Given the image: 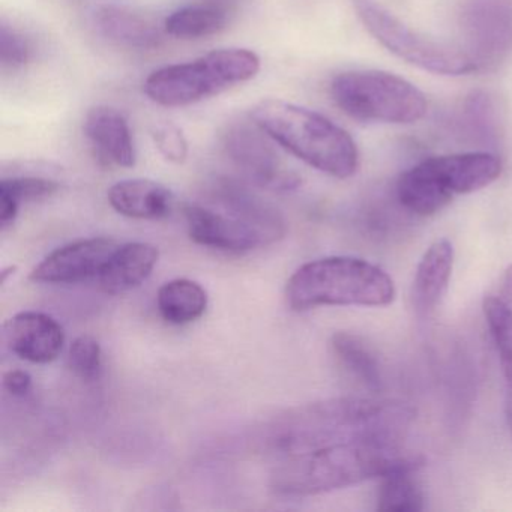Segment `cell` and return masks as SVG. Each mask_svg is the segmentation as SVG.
Masks as SVG:
<instances>
[{
	"label": "cell",
	"mask_w": 512,
	"mask_h": 512,
	"mask_svg": "<svg viewBox=\"0 0 512 512\" xmlns=\"http://www.w3.org/2000/svg\"><path fill=\"white\" fill-rule=\"evenodd\" d=\"M413 421L415 410L403 401L329 398L277 416L268 442L283 457L350 443L403 446Z\"/></svg>",
	"instance_id": "1"
},
{
	"label": "cell",
	"mask_w": 512,
	"mask_h": 512,
	"mask_svg": "<svg viewBox=\"0 0 512 512\" xmlns=\"http://www.w3.org/2000/svg\"><path fill=\"white\" fill-rule=\"evenodd\" d=\"M419 466V457L404 446L335 445L284 457L271 487L280 496H316Z\"/></svg>",
	"instance_id": "2"
},
{
	"label": "cell",
	"mask_w": 512,
	"mask_h": 512,
	"mask_svg": "<svg viewBox=\"0 0 512 512\" xmlns=\"http://www.w3.org/2000/svg\"><path fill=\"white\" fill-rule=\"evenodd\" d=\"M251 119L281 148L325 175L347 179L358 172L355 140L314 110L283 100H263L251 110Z\"/></svg>",
	"instance_id": "3"
},
{
	"label": "cell",
	"mask_w": 512,
	"mask_h": 512,
	"mask_svg": "<svg viewBox=\"0 0 512 512\" xmlns=\"http://www.w3.org/2000/svg\"><path fill=\"white\" fill-rule=\"evenodd\" d=\"M397 295L394 281L379 266L358 257L332 256L302 265L287 281L292 310L319 307H388Z\"/></svg>",
	"instance_id": "4"
},
{
	"label": "cell",
	"mask_w": 512,
	"mask_h": 512,
	"mask_svg": "<svg viewBox=\"0 0 512 512\" xmlns=\"http://www.w3.org/2000/svg\"><path fill=\"white\" fill-rule=\"evenodd\" d=\"M260 58L247 49H220L187 64L169 65L146 79L145 92L164 107H185L250 82Z\"/></svg>",
	"instance_id": "5"
},
{
	"label": "cell",
	"mask_w": 512,
	"mask_h": 512,
	"mask_svg": "<svg viewBox=\"0 0 512 512\" xmlns=\"http://www.w3.org/2000/svg\"><path fill=\"white\" fill-rule=\"evenodd\" d=\"M331 97L341 112L359 122L415 124L427 115L425 95L385 71H349L335 77Z\"/></svg>",
	"instance_id": "6"
},
{
	"label": "cell",
	"mask_w": 512,
	"mask_h": 512,
	"mask_svg": "<svg viewBox=\"0 0 512 512\" xmlns=\"http://www.w3.org/2000/svg\"><path fill=\"white\" fill-rule=\"evenodd\" d=\"M353 7L364 28L407 64L440 76H467L479 70L466 50L437 43L413 31L376 0H353Z\"/></svg>",
	"instance_id": "7"
},
{
	"label": "cell",
	"mask_w": 512,
	"mask_h": 512,
	"mask_svg": "<svg viewBox=\"0 0 512 512\" xmlns=\"http://www.w3.org/2000/svg\"><path fill=\"white\" fill-rule=\"evenodd\" d=\"M269 139L254 122H235L224 131L223 149L250 184L278 193L295 190L301 178L286 166Z\"/></svg>",
	"instance_id": "8"
},
{
	"label": "cell",
	"mask_w": 512,
	"mask_h": 512,
	"mask_svg": "<svg viewBox=\"0 0 512 512\" xmlns=\"http://www.w3.org/2000/svg\"><path fill=\"white\" fill-rule=\"evenodd\" d=\"M184 215L188 235L203 247L227 253H247L272 245L271 239L262 230L215 206L187 205Z\"/></svg>",
	"instance_id": "9"
},
{
	"label": "cell",
	"mask_w": 512,
	"mask_h": 512,
	"mask_svg": "<svg viewBox=\"0 0 512 512\" xmlns=\"http://www.w3.org/2000/svg\"><path fill=\"white\" fill-rule=\"evenodd\" d=\"M118 247L109 238L71 242L49 254L32 271L31 280L46 284H76L98 278L107 260Z\"/></svg>",
	"instance_id": "10"
},
{
	"label": "cell",
	"mask_w": 512,
	"mask_h": 512,
	"mask_svg": "<svg viewBox=\"0 0 512 512\" xmlns=\"http://www.w3.org/2000/svg\"><path fill=\"white\" fill-rule=\"evenodd\" d=\"M466 19L478 68L497 64L512 49V0H473Z\"/></svg>",
	"instance_id": "11"
},
{
	"label": "cell",
	"mask_w": 512,
	"mask_h": 512,
	"mask_svg": "<svg viewBox=\"0 0 512 512\" xmlns=\"http://www.w3.org/2000/svg\"><path fill=\"white\" fill-rule=\"evenodd\" d=\"M209 200L215 208L230 212L262 230L274 244L286 236L283 214L238 179L226 176L215 179L209 188Z\"/></svg>",
	"instance_id": "12"
},
{
	"label": "cell",
	"mask_w": 512,
	"mask_h": 512,
	"mask_svg": "<svg viewBox=\"0 0 512 512\" xmlns=\"http://www.w3.org/2000/svg\"><path fill=\"white\" fill-rule=\"evenodd\" d=\"M86 139L101 166H136L137 154L133 133L119 110L97 106L89 110L83 125Z\"/></svg>",
	"instance_id": "13"
},
{
	"label": "cell",
	"mask_w": 512,
	"mask_h": 512,
	"mask_svg": "<svg viewBox=\"0 0 512 512\" xmlns=\"http://www.w3.org/2000/svg\"><path fill=\"white\" fill-rule=\"evenodd\" d=\"M424 161L440 187L452 197L487 188L502 173L499 158L488 152L442 155Z\"/></svg>",
	"instance_id": "14"
},
{
	"label": "cell",
	"mask_w": 512,
	"mask_h": 512,
	"mask_svg": "<svg viewBox=\"0 0 512 512\" xmlns=\"http://www.w3.org/2000/svg\"><path fill=\"white\" fill-rule=\"evenodd\" d=\"M7 341L11 352L20 359L49 364L61 355L65 332L49 314L26 311L7 323Z\"/></svg>",
	"instance_id": "15"
},
{
	"label": "cell",
	"mask_w": 512,
	"mask_h": 512,
	"mask_svg": "<svg viewBox=\"0 0 512 512\" xmlns=\"http://www.w3.org/2000/svg\"><path fill=\"white\" fill-rule=\"evenodd\" d=\"M454 257L452 242L439 239L419 260L412 287L413 310L419 319L427 320L442 302L451 280Z\"/></svg>",
	"instance_id": "16"
},
{
	"label": "cell",
	"mask_w": 512,
	"mask_h": 512,
	"mask_svg": "<svg viewBox=\"0 0 512 512\" xmlns=\"http://www.w3.org/2000/svg\"><path fill=\"white\" fill-rule=\"evenodd\" d=\"M94 23L106 40L125 49H157L163 40L161 29L151 17L127 7L103 5L95 11Z\"/></svg>",
	"instance_id": "17"
},
{
	"label": "cell",
	"mask_w": 512,
	"mask_h": 512,
	"mask_svg": "<svg viewBox=\"0 0 512 512\" xmlns=\"http://www.w3.org/2000/svg\"><path fill=\"white\" fill-rule=\"evenodd\" d=\"M160 251L145 242H131L116 248L98 275L101 289L109 295H121L148 280L158 263Z\"/></svg>",
	"instance_id": "18"
},
{
	"label": "cell",
	"mask_w": 512,
	"mask_h": 512,
	"mask_svg": "<svg viewBox=\"0 0 512 512\" xmlns=\"http://www.w3.org/2000/svg\"><path fill=\"white\" fill-rule=\"evenodd\" d=\"M107 199L118 214L136 220H163L175 206L172 191L151 179L118 182L110 188Z\"/></svg>",
	"instance_id": "19"
},
{
	"label": "cell",
	"mask_w": 512,
	"mask_h": 512,
	"mask_svg": "<svg viewBox=\"0 0 512 512\" xmlns=\"http://www.w3.org/2000/svg\"><path fill=\"white\" fill-rule=\"evenodd\" d=\"M398 203L410 214L430 217L442 211L454 197L437 184L424 161L401 173L395 187Z\"/></svg>",
	"instance_id": "20"
},
{
	"label": "cell",
	"mask_w": 512,
	"mask_h": 512,
	"mask_svg": "<svg viewBox=\"0 0 512 512\" xmlns=\"http://www.w3.org/2000/svg\"><path fill=\"white\" fill-rule=\"evenodd\" d=\"M157 305L167 323L188 325L205 314L208 293L196 281L178 278L158 290Z\"/></svg>",
	"instance_id": "21"
},
{
	"label": "cell",
	"mask_w": 512,
	"mask_h": 512,
	"mask_svg": "<svg viewBox=\"0 0 512 512\" xmlns=\"http://www.w3.org/2000/svg\"><path fill=\"white\" fill-rule=\"evenodd\" d=\"M227 8L206 2L190 5L170 14L164 23V31L176 40H202L220 34L229 23Z\"/></svg>",
	"instance_id": "22"
},
{
	"label": "cell",
	"mask_w": 512,
	"mask_h": 512,
	"mask_svg": "<svg viewBox=\"0 0 512 512\" xmlns=\"http://www.w3.org/2000/svg\"><path fill=\"white\" fill-rule=\"evenodd\" d=\"M484 316L499 353L505 379V413L512 436V308L496 295L484 299Z\"/></svg>",
	"instance_id": "23"
},
{
	"label": "cell",
	"mask_w": 512,
	"mask_h": 512,
	"mask_svg": "<svg viewBox=\"0 0 512 512\" xmlns=\"http://www.w3.org/2000/svg\"><path fill=\"white\" fill-rule=\"evenodd\" d=\"M332 352L343 368H346L365 388H382V371L370 346L362 338L350 332H337L331 340Z\"/></svg>",
	"instance_id": "24"
},
{
	"label": "cell",
	"mask_w": 512,
	"mask_h": 512,
	"mask_svg": "<svg viewBox=\"0 0 512 512\" xmlns=\"http://www.w3.org/2000/svg\"><path fill=\"white\" fill-rule=\"evenodd\" d=\"M61 190V185L52 179L37 176L5 178L0 182V227L7 230L13 226L22 203L49 199Z\"/></svg>",
	"instance_id": "25"
},
{
	"label": "cell",
	"mask_w": 512,
	"mask_h": 512,
	"mask_svg": "<svg viewBox=\"0 0 512 512\" xmlns=\"http://www.w3.org/2000/svg\"><path fill=\"white\" fill-rule=\"evenodd\" d=\"M415 470H397L383 476L377 493V509L383 512H418L425 508V497Z\"/></svg>",
	"instance_id": "26"
},
{
	"label": "cell",
	"mask_w": 512,
	"mask_h": 512,
	"mask_svg": "<svg viewBox=\"0 0 512 512\" xmlns=\"http://www.w3.org/2000/svg\"><path fill=\"white\" fill-rule=\"evenodd\" d=\"M71 370L86 382H95L103 373V350L100 343L91 335L76 338L68 356Z\"/></svg>",
	"instance_id": "27"
},
{
	"label": "cell",
	"mask_w": 512,
	"mask_h": 512,
	"mask_svg": "<svg viewBox=\"0 0 512 512\" xmlns=\"http://www.w3.org/2000/svg\"><path fill=\"white\" fill-rule=\"evenodd\" d=\"M32 59V44L26 35L2 23L0 28V62L7 70H19Z\"/></svg>",
	"instance_id": "28"
},
{
	"label": "cell",
	"mask_w": 512,
	"mask_h": 512,
	"mask_svg": "<svg viewBox=\"0 0 512 512\" xmlns=\"http://www.w3.org/2000/svg\"><path fill=\"white\" fill-rule=\"evenodd\" d=\"M152 139L160 154L173 164H182L188 157V142L184 133L170 122L155 125Z\"/></svg>",
	"instance_id": "29"
},
{
	"label": "cell",
	"mask_w": 512,
	"mask_h": 512,
	"mask_svg": "<svg viewBox=\"0 0 512 512\" xmlns=\"http://www.w3.org/2000/svg\"><path fill=\"white\" fill-rule=\"evenodd\" d=\"M4 388L14 397H25L32 388L31 374L23 370H11L5 373Z\"/></svg>",
	"instance_id": "30"
},
{
	"label": "cell",
	"mask_w": 512,
	"mask_h": 512,
	"mask_svg": "<svg viewBox=\"0 0 512 512\" xmlns=\"http://www.w3.org/2000/svg\"><path fill=\"white\" fill-rule=\"evenodd\" d=\"M496 296L512 308V265L506 268L502 281H500L499 293Z\"/></svg>",
	"instance_id": "31"
},
{
	"label": "cell",
	"mask_w": 512,
	"mask_h": 512,
	"mask_svg": "<svg viewBox=\"0 0 512 512\" xmlns=\"http://www.w3.org/2000/svg\"><path fill=\"white\" fill-rule=\"evenodd\" d=\"M16 271V266H10V268H5L4 271H2V283H7L8 277H10V275H13L14 272Z\"/></svg>",
	"instance_id": "32"
}]
</instances>
